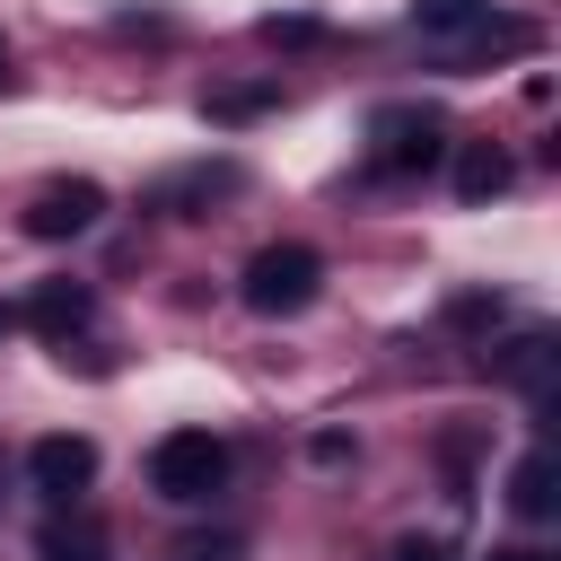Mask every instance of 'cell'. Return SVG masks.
Instances as JSON below:
<instances>
[{
    "mask_svg": "<svg viewBox=\"0 0 561 561\" xmlns=\"http://www.w3.org/2000/svg\"><path fill=\"white\" fill-rule=\"evenodd\" d=\"M105 219V193L88 184V175H61V184H44L35 202H26V237H79V228H96Z\"/></svg>",
    "mask_w": 561,
    "mask_h": 561,
    "instance_id": "5",
    "label": "cell"
},
{
    "mask_svg": "<svg viewBox=\"0 0 561 561\" xmlns=\"http://www.w3.org/2000/svg\"><path fill=\"white\" fill-rule=\"evenodd\" d=\"M447 158V123L430 105H377L368 114V167L377 175H430Z\"/></svg>",
    "mask_w": 561,
    "mask_h": 561,
    "instance_id": "2",
    "label": "cell"
},
{
    "mask_svg": "<svg viewBox=\"0 0 561 561\" xmlns=\"http://www.w3.org/2000/svg\"><path fill=\"white\" fill-rule=\"evenodd\" d=\"M316 289H324V254L316 245H263L245 263V280H237V298L254 316H298V307H316Z\"/></svg>",
    "mask_w": 561,
    "mask_h": 561,
    "instance_id": "3",
    "label": "cell"
},
{
    "mask_svg": "<svg viewBox=\"0 0 561 561\" xmlns=\"http://www.w3.org/2000/svg\"><path fill=\"white\" fill-rule=\"evenodd\" d=\"M9 333H18V307H0V342H9Z\"/></svg>",
    "mask_w": 561,
    "mask_h": 561,
    "instance_id": "16",
    "label": "cell"
},
{
    "mask_svg": "<svg viewBox=\"0 0 561 561\" xmlns=\"http://www.w3.org/2000/svg\"><path fill=\"white\" fill-rule=\"evenodd\" d=\"M149 491L175 500V508L219 500V491H228V438H210V430H167V438L149 447Z\"/></svg>",
    "mask_w": 561,
    "mask_h": 561,
    "instance_id": "1",
    "label": "cell"
},
{
    "mask_svg": "<svg viewBox=\"0 0 561 561\" xmlns=\"http://www.w3.org/2000/svg\"><path fill=\"white\" fill-rule=\"evenodd\" d=\"M35 561H114V543H105V526H88V517H53V526L35 535Z\"/></svg>",
    "mask_w": 561,
    "mask_h": 561,
    "instance_id": "11",
    "label": "cell"
},
{
    "mask_svg": "<svg viewBox=\"0 0 561 561\" xmlns=\"http://www.w3.org/2000/svg\"><path fill=\"white\" fill-rule=\"evenodd\" d=\"M508 508H517L526 526H543V517L561 508V491H552V447H526V456H517V473H508Z\"/></svg>",
    "mask_w": 561,
    "mask_h": 561,
    "instance_id": "10",
    "label": "cell"
},
{
    "mask_svg": "<svg viewBox=\"0 0 561 561\" xmlns=\"http://www.w3.org/2000/svg\"><path fill=\"white\" fill-rule=\"evenodd\" d=\"M167 561H237V543H175Z\"/></svg>",
    "mask_w": 561,
    "mask_h": 561,
    "instance_id": "15",
    "label": "cell"
},
{
    "mask_svg": "<svg viewBox=\"0 0 561 561\" xmlns=\"http://www.w3.org/2000/svg\"><path fill=\"white\" fill-rule=\"evenodd\" d=\"M88 316H96V289H88V280H44V289L26 298V324H35L44 342H70V333H88Z\"/></svg>",
    "mask_w": 561,
    "mask_h": 561,
    "instance_id": "7",
    "label": "cell"
},
{
    "mask_svg": "<svg viewBox=\"0 0 561 561\" xmlns=\"http://www.w3.org/2000/svg\"><path fill=\"white\" fill-rule=\"evenodd\" d=\"M491 18V0H412V26L421 35H473Z\"/></svg>",
    "mask_w": 561,
    "mask_h": 561,
    "instance_id": "12",
    "label": "cell"
},
{
    "mask_svg": "<svg viewBox=\"0 0 561 561\" xmlns=\"http://www.w3.org/2000/svg\"><path fill=\"white\" fill-rule=\"evenodd\" d=\"M491 368H500L535 412H552V368H561V342H552V333H517L508 351H491Z\"/></svg>",
    "mask_w": 561,
    "mask_h": 561,
    "instance_id": "6",
    "label": "cell"
},
{
    "mask_svg": "<svg viewBox=\"0 0 561 561\" xmlns=\"http://www.w3.org/2000/svg\"><path fill=\"white\" fill-rule=\"evenodd\" d=\"M508 149L500 140H465L456 149V202H491V193H508Z\"/></svg>",
    "mask_w": 561,
    "mask_h": 561,
    "instance_id": "9",
    "label": "cell"
},
{
    "mask_svg": "<svg viewBox=\"0 0 561 561\" xmlns=\"http://www.w3.org/2000/svg\"><path fill=\"white\" fill-rule=\"evenodd\" d=\"M26 482H35L53 508H70V500L96 482V438H79V430H53V438H35V447H26Z\"/></svg>",
    "mask_w": 561,
    "mask_h": 561,
    "instance_id": "4",
    "label": "cell"
},
{
    "mask_svg": "<svg viewBox=\"0 0 561 561\" xmlns=\"http://www.w3.org/2000/svg\"><path fill=\"white\" fill-rule=\"evenodd\" d=\"M491 561H543V552H491Z\"/></svg>",
    "mask_w": 561,
    "mask_h": 561,
    "instance_id": "17",
    "label": "cell"
},
{
    "mask_svg": "<svg viewBox=\"0 0 561 561\" xmlns=\"http://www.w3.org/2000/svg\"><path fill=\"white\" fill-rule=\"evenodd\" d=\"M272 96H280V88H219V96H210L202 114H210V123H245V114H263Z\"/></svg>",
    "mask_w": 561,
    "mask_h": 561,
    "instance_id": "13",
    "label": "cell"
},
{
    "mask_svg": "<svg viewBox=\"0 0 561 561\" xmlns=\"http://www.w3.org/2000/svg\"><path fill=\"white\" fill-rule=\"evenodd\" d=\"M237 184H245V167H237V158H219V167H184V175H167V184H158V202H167L175 219H202V210H210L219 193H237Z\"/></svg>",
    "mask_w": 561,
    "mask_h": 561,
    "instance_id": "8",
    "label": "cell"
},
{
    "mask_svg": "<svg viewBox=\"0 0 561 561\" xmlns=\"http://www.w3.org/2000/svg\"><path fill=\"white\" fill-rule=\"evenodd\" d=\"M0 88H9V44H0Z\"/></svg>",
    "mask_w": 561,
    "mask_h": 561,
    "instance_id": "18",
    "label": "cell"
},
{
    "mask_svg": "<svg viewBox=\"0 0 561 561\" xmlns=\"http://www.w3.org/2000/svg\"><path fill=\"white\" fill-rule=\"evenodd\" d=\"M386 561H447V543H438V535H403Z\"/></svg>",
    "mask_w": 561,
    "mask_h": 561,
    "instance_id": "14",
    "label": "cell"
}]
</instances>
